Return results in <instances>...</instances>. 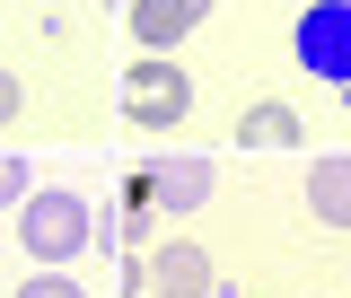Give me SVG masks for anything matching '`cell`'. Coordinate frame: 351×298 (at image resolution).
I'll return each instance as SVG.
<instances>
[{
    "mask_svg": "<svg viewBox=\"0 0 351 298\" xmlns=\"http://www.w3.org/2000/svg\"><path fill=\"white\" fill-rule=\"evenodd\" d=\"M307 219L316 228H351V149H325L307 167Z\"/></svg>",
    "mask_w": 351,
    "mask_h": 298,
    "instance_id": "52a82bcc",
    "label": "cell"
},
{
    "mask_svg": "<svg viewBox=\"0 0 351 298\" xmlns=\"http://www.w3.org/2000/svg\"><path fill=\"white\" fill-rule=\"evenodd\" d=\"M18 105H27V88H18V71H9V62H0V132L18 123Z\"/></svg>",
    "mask_w": 351,
    "mask_h": 298,
    "instance_id": "8fae6325",
    "label": "cell"
},
{
    "mask_svg": "<svg viewBox=\"0 0 351 298\" xmlns=\"http://www.w3.org/2000/svg\"><path fill=\"white\" fill-rule=\"evenodd\" d=\"M141 298H219V272L202 255V237H158L141 255Z\"/></svg>",
    "mask_w": 351,
    "mask_h": 298,
    "instance_id": "277c9868",
    "label": "cell"
},
{
    "mask_svg": "<svg viewBox=\"0 0 351 298\" xmlns=\"http://www.w3.org/2000/svg\"><path fill=\"white\" fill-rule=\"evenodd\" d=\"M228 140H237V149H299L307 132H299V114H290V105H246Z\"/></svg>",
    "mask_w": 351,
    "mask_h": 298,
    "instance_id": "ba28073f",
    "label": "cell"
},
{
    "mask_svg": "<svg viewBox=\"0 0 351 298\" xmlns=\"http://www.w3.org/2000/svg\"><path fill=\"white\" fill-rule=\"evenodd\" d=\"M290 53H299V71L351 88V0H307L290 27Z\"/></svg>",
    "mask_w": 351,
    "mask_h": 298,
    "instance_id": "3957f363",
    "label": "cell"
},
{
    "mask_svg": "<svg viewBox=\"0 0 351 298\" xmlns=\"http://www.w3.org/2000/svg\"><path fill=\"white\" fill-rule=\"evenodd\" d=\"M132 193H141V202H149L158 219H184V211H202V202H211V158L176 149V158H158V167L141 175Z\"/></svg>",
    "mask_w": 351,
    "mask_h": 298,
    "instance_id": "5b68a950",
    "label": "cell"
},
{
    "mask_svg": "<svg viewBox=\"0 0 351 298\" xmlns=\"http://www.w3.org/2000/svg\"><path fill=\"white\" fill-rule=\"evenodd\" d=\"M184 114H193V71L167 62V53H141L123 71V123L132 132H176Z\"/></svg>",
    "mask_w": 351,
    "mask_h": 298,
    "instance_id": "7a4b0ae2",
    "label": "cell"
},
{
    "mask_svg": "<svg viewBox=\"0 0 351 298\" xmlns=\"http://www.w3.org/2000/svg\"><path fill=\"white\" fill-rule=\"evenodd\" d=\"M36 193V167H27V149H0V211H18Z\"/></svg>",
    "mask_w": 351,
    "mask_h": 298,
    "instance_id": "30bf717a",
    "label": "cell"
},
{
    "mask_svg": "<svg viewBox=\"0 0 351 298\" xmlns=\"http://www.w3.org/2000/svg\"><path fill=\"white\" fill-rule=\"evenodd\" d=\"M18 246H27V263H71L80 246H97V219L71 184H36L18 202Z\"/></svg>",
    "mask_w": 351,
    "mask_h": 298,
    "instance_id": "6da1fadb",
    "label": "cell"
},
{
    "mask_svg": "<svg viewBox=\"0 0 351 298\" xmlns=\"http://www.w3.org/2000/svg\"><path fill=\"white\" fill-rule=\"evenodd\" d=\"M202 18H211V0H132V36H141V53H167V44H184Z\"/></svg>",
    "mask_w": 351,
    "mask_h": 298,
    "instance_id": "8992f818",
    "label": "cell"
},
{
    "mask_svg": "<svg viewBox=\"0 0 351 298\" xmlns=\"http://www.w3.org/2000/svg\"><path fill=\"white\" fill-rule=\"evenodd\" d=\"M9 298H88V290L71 281V272H62V263H36V272H27V281H18Z\"/></svg>",
    "mask_w": 351,
    "mask_h": 298,
    "instance_id": "9c48e42d",
    "label": "cell"
}]
</instances>
